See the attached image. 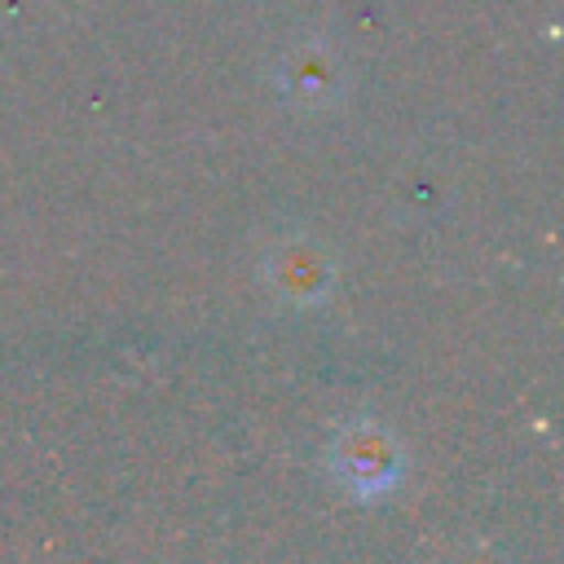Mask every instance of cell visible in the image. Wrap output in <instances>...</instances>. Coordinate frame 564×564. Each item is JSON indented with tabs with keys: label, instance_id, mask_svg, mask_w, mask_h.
Returning <instances> with one entry per match:
<instances>
[{
	"label": "cell",
	"instance_id": "cell-1",
	"mask_svg": "<svg viewBox=\"0 0 564 564\" xmlns=\"http://www.w3.org/2000/svg\"><path fill=\"white\" fill-rule=\"evenodd\" d=\"M330 467L335 476L357 494V498H379L388 489H397L401 480V467H405V454L397 445V436L370 419L361 423H348L335 445H330Z\"/></svg>",
	"mask_w": 564,
	"mask_h": 564
}]
</instances>
